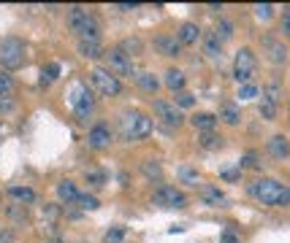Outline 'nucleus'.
<instances>
[{"instance_id":"nucleus-1","label":"nucleus","mask_w":290,"mask_h":243,"mask_svg":"<svg viewBox=\"0 0 290 243\" xmlns=\"http://www.w3.org/2000/svg\"><path fill=\"white\" fill-rule=\"evenodd\" d=\"M249 195L263 203V206H279V208H290V186L274 181V178H258L249 184Z\"/></svg>"},{"instance_id":"nucleus-2","label":"nucleus","mask_w":290,"mask_h":243,"mask_svg":"<svg viewBox=\"0 0 290 243\" xmlns=\"http://www.w3.org/2000/svg\"><path fill=\"white\" fill-rule=\"evenodd\" d=\"M68 98H70V108H74V114L79 116L82 122L87 119V116L92 114V108H95V98H92V89H90L84 81H76L74 87H70Z\"/></svg>"},{"instance_id":"nucleus-3","label":"nucleus","mask_w":290,"mask_h":243,"mask_svg":"<svg viewBox=\"0 0 290 243\" xmlns=\"http://www.w3.org/2000/svg\"><path fill=\"white\" fill-rule=\"evenodd\" d=\"M22 62H25V43L14 35L3 38L0 41V65L6 70H17Z\"/></svg>"},{"instance_id":"nucleus-4","label":"nucleus","mask_w":290,"mask_h":243,"mask_svg":"<svg viewBox=\"0 0 290 243\" xmlns=\"http://www.w3.org/2000/svg\"><path fill=\"white\" fill-rule=\"evenodd\" d=\"M90 78H92V84H95V89L100 92V95H106V98L120 95V92H122L120 78H117L114 73H108V70H103V68L90 70Z\"/></svg>"},{"instance_id":"nucleus-5","label":"nucleus","mask_w":290,"mask_h":243,"mask_svg":"<svg viewBox=\"0 0 290 243\" xmlns=\"http://www.w3.org/2000/svg\"><path fill=\"white\" fill-rule=\"evenodd\" d=\"M152 203H155V206H160V208H185L187 198H185V192L176 189V186H166V184H163V186L155 189Z\"/></svg>"},{"instance_id":"nucleus-6","label":"nucleus","mask_w":290,"mask_h":243,"mask_svg":"<svg viewBox=\"0 0 290 243\" xmlns=\"http://www.w3.org/2000/svg\"><path fill=\"white\" fill-rule=\"evenodd\" d=\"M255 73V54L252 49H239L236 52V62H233V78L239 84H247Z\"/></svg>"},{"instance_id":"nucleus-7","label":"nucleus","mask_w":290,"mask_h":243,"mask_svg":"<svg viewBox=\"0 0 290 243\" xmlns=\"http://www.w3.org/2000/svg\"><path fill=\"white\" fill-rule=\"evenodd\" d=\"M106 62H108V73H114L117 78L120 76H130L136 78V70H133V60L128 54H122L120 49H112L106 54Z\"/></svg>"},{"instance_id":"nucleus-8","label":"nucleus","mask_w":290,"mask_h":243,"mask_svg":"<svg viewBox=\"0 0 290 243\" xmlns=\"http://www.w3.org/2000/svg\"><path fill=\"white\" fill-rule=\"evenodd\" d=\"M155 114H158L166 124H171V127H179L182 119H185L182 111H179L174 103H168V100H155Z\"/></svg>"},{"instance_id":"nucleus-9","label":"nucleus","mask_w":290,"mask_h":243,"mask_svg":"<svg viewBox=\"0 0 290 243\" xmlns=\"http://www.w3.org/2000/svg\"><path fill=\"white\" fill-rule=\"evenodd\" d=\"M74 33H79V41H100V22H98V17L87 11V17L82 19V25L76 27Z\"/></svg>"},{"instance_id":"nucleus-10","label":"nucleus","mask_w":290,"mask_h":243,"mask_svg":"<svg viewBox=\"0 0 290 243\" xmlns=\"http://www.w3.org/2000/svg\"><path fill=\"white\" fill-rule=\"evenodd\" d=\"M87 143L92 149H98V152H103V149L112 146V130H108V124H95V127L90 130V135H87Z\"/></svg>"},{"instance_id":"nucleus-11","label":"nucleus","mask_w":290,"mask_h":243,"mask_svg":"<svg viewBox=\"0 0 290 243\" xmlns=\"http://www.w3.org/2000/svg\"><path fill=\"white\" fill-rule=\"evenodd\" d=\"M155 49H158L163 57H179V54H182V43H179L176 35H158L155 38Z\"/></svg>"},{"instance_id":"nucleus-12","label":"nucleus","mask_w":290,"mask_h":243,"mask_svg":"<svg viewBox=\"0 0 290 243\" xmlns=\"http://www.w3.org/2000/svg\"><path fill=\"white\" fill-rule=\"evenodd\" d=\"M263 49H266V54H269V60L274 62V65H282V62L287 60V49H285V43L277 41V38H271V35H266V38H263Z\"/></svg>"},{"instance_id":"nucleus-13","label":"nucleus","mask_w":290,"mask_h":243,"mask_svg":"<svg viewBox=\"0 0 290 243\" xmlns=\"http://www.w3.org/2000/svg\"><path fill=\"white\" fill-rule=\"evenodd\" d=\"M152 132V119L144 114H136V119H133V130H130V140H141L147 138Z\"/></svg>"},{"instance_id":"nucleus-14","label":"nucleus","mask_w":290,"mask_h":243,"mask_svg":"<svg viewBox=\"0 0 290 243\" xmlns=\"http://www.w3.org/2000/svg\"><path fill=\"white\" fill-rule=\"evenodd\" d=\"M266 149H269L271 157H277V160H285V157L290 154V140H287L285 135H274V138H269Z\"/></svg>"},{"instance_id":"nucleus-15","label":"nucleus","mask_w":290,"mask_h":243,"mask_svg":"<svg viewBox=\"0 0 290 243\" xmlns=\"http://www.w3.org/2000/svg\"><path fill=\"white\" fill-rule=\"evenodd\" d=\"M176 38H179V43H182V46H190V43H195L201 38V27L195 25V22H185V25L179 27Z\"/></svg>"},{"instance_id":"nucleus-16","label":"nucleus","mask_w":290,"mask_h":243,"mask_svg":"<svg viewBox=\"0 0 290 243\" xmlns=\"http://www.w3.org/2000/svg\"><path fill=\"white\" fill-rule=\"evenodd\" d=\"M198 195H201V200L206 203V206H220V203H225V195H223V189H220V186L203 184L201 189H198Z\"/></svg>"},{"instance_id":"nucleus-17","label":"nucleus","mask_w":290,"mask_h":243,"mask_svg":"<svg viewBox=\"0 0 290 243\" xmlns=\"http://www.w3.org/2000/svg\"><path fill=\"white\" fill-rule=\"evenodd\" d=\"M79 189H76V184L74 181H60L57 184V198L62 200V203H68V206H74L76 200H79Z\"/></svg>"},{"instance_id":"nucleus-18","label":"nucleus","mask_w":290,"mask_h":243,"mask_svg":"<svg viewBox=\"0 0 290 243\" xmlns=\"http://www.w3.org/2000/svg\"><path fill=\"white\" fill-rule=\"evenodd\" d=\"M190 122H193V127L201 130V132H214V127H217V116L214 114H195Z\"/></svg>"},{"instance_id":"nucleus-19","label":"nucleus","mask_w":290,"mask_h":243,"mask_svg":"<svg viewBox=\"0 0 290 243\" xmlns=\"http://www.w3.org/2000/svg\"><path fill=\"white\" fill-rule=\"evenodd\" d=\"M203 52H206V57H211V60L223 57V41L214 33H206V38H203Z\"/></svg>"},{"instance_id":"nucleus-20","label":"nucleus","mask_w":290,"mask_h":243,"mask_svg":"<svg viewBox=\"0 0 290 243\" xmlns=\"http://www.w3.org/2000/svg\"><path fill=\"white\" fill-rule=\"evenodd\" d=\"M217 119H223L225 124H231V127H233V124L241 122V114H239V108L233 106V103H223L220 106V116H217Z\"/></svg>"},{"instance_id":"nucleus-21","label":"nucleus","mask_w":290,"mask_h":243,"mask_svg":"<svg viewBox=\"0 0 290 243\" xmlns=\"http://www.w3.org/2000/svg\"><path fill=\"white\" fill-rule=\"evenodd\" d=\"M79 54L87 60H98L103 57V49H100V41H79Z\"/></svg>"},{"instance_id":"nucleus-22","label":"nucleus","mask_w":290,"mask_h":243,"mask_svg":"<svg viewBox=\"0 0 290 243\" xmlns=\"http://www.w3.org/2000/svg\"><path fill=\"white\" fill-rule=\"evenodd\" d=\"M136 84L144 92H158V87H160V81L155 78V73H150V70H144V73H136Z\"/></svg>"},{"instance_id":"nucleus-23","label":"nucleus","mask_w":290,"mask_h":243,"mask_svg":"<svg viewBox=\"0 0 290 243\" xmlns=\"http://www.w3.org/2000/svg\"><path fill=\"white\" fill-rule=\"evenodd\" d=\"M166 87L171 92H182L185 89V73H182V70H176V68L168 70V73H166Z\"/></svg>"},{"instance_id":"nucleus-24","label":"nucleus","mask_w":290,"mask_h":243,"mask_svg":"<svg viewBox=\"0 0 290 243\" xmlns=\"http://www.w3.org/2000/svg\"><path fill=\"white\" fill-rule=\"evenodd\" d=\"M9 195H11L14 200H19L22 206H25V203H33V200H35V192L30 189V186H11Z\"/></svg>"},{"instance_id":"nucleus-25","label":"nucleus","mask_w":290,"mask_h":243,"mask_svg":"<svg viewBox=\"0 0 290 243\" xmlns=\"http://www.w3.org/2000/svg\"><path fill=\"white\" fill-rule=\"evenodd\" d=\"M117 49L130 57V54H141V52H144V43H141V38H125V41L117 46Z\"/></svg>"},{"instance_id":"nucleus-26","label":"nucleus","mask_w":290,"mask_h":243,"mask_svg":"<svg viewBox=\"0 0 290 243\" xmlns=\"http://www.w3.org/2000/svg\"><path fill=\"white\" fill-rule=\"evenodd\" d=\"M57 76H60V65H57V62H49V65L41 70V87L54 84V81H57Z\"/></svg>"},{"instance_id":"nucleus-27","label":"nucleus","mask_w":290,"mask_h":243,"mask_svg":"<svg viewBox=\"0 0 290 243\" xmlns=\"http://www.w3.org/2000/svg\"><path fill=\"white\" fill-rule=\"evenodd\" d=\"M87 17V9H82V6H74V9H68V27L76 30L82 25V19Z\"/></svg>"},{"instance_id":"nucleus-28","label":"nucleus","mask_w":290,"mask_h":243,"mask_svg":"<svg viewBox=\"0 0 290 243\" xmlns=\"http://www.w3.org/2000/svg\"><path fill=\"white\" fill-rule=\"evenodd\" d=\"M198 143H201L203 149H220V146H223V138L217 135V132H201Z\"/></svg>"},{"instance_id":"nucleus-29","label":"nucleus","mask_w":290,"mask_h":243,"mask_svg":"<svg viewBox=\"0 0 290 243\" xmlns=\"http://www.w3.org/2000/svg\"><path fill=\"white\" fill-rule=\"evenodd\" d=\"M141 170L147 173V178H160V176H163V168H160V162H158V160H147V162H141Z\"/></svg>"},{"instance_id":"nucleus-30","label":"nucleus","mask_w":290,"mask_h":243,"mask_svg":"<svg viewBox=\"0 0 290 243\" xmlns=\"http://www.w3.org/2000/svg\"><path fill=\"white\" fill-rule=\"evenodd\" d=\"M214 35L220 38V41H228V38L233 35V25H231L228 19H223L220 25H217V30H214Z\"/></svg>"},{"instance_id":"nucleus-31","label":"nucleus","mask_w":290,"mask_h":243,"mask_svg":"<svg viewBox=\"0 0 290 243\" xmlns=\"http://www.w3.org/2000/svg\"><path fill=\"white\" fill-rule=\"evenodd\" d=\"M193 103H195V98L190 95V92H185V89L176 92V98H174V106H176V108H190Z\"/></svg>"},{"instance_id":"nucleus-32","label":"nucleus","mask_w":290,"mask_h":243,"mask_svg":"<svg viewBox=\"0 0 290 243\" xmlns=\"http://www.w3.org/2000/svg\"><path fill=\"white\" fill-rule=\"evenodd\" d=\"M261 114H263V119H274V116H277V103H271L269 98H263L261 100Z\"/></svg>"},{"instance_id":"nucleus-33","label":"nucleus","mask_w":290,"mask_h":243,"mask_svg":"<svg viewBox=\"0 0 290 243\" xmlns=\"http://www.w3.org/2000/svg\"><path fill=\"white\" fill-rule=\"evenodd\" d=\"M76 203H79V206H82L84 211H95V208L100 206L95 195H79V200H76Z\"/></svg>"},{"instance_id":"nucleus-34","label":"nucleus","mask_w":290,"mask_h":243,"mask_svg":"<svg viewBox=\"0 0 290 243\" xmlns=\"http://www.w3.org/2000/svg\"><path fill=\"white\" fill-rule=\"evenodd\" d=\"M239 98L241 100H249V98H258V87L252 81H247V84H241L239 87Z\"/></svg>"},{"instance_id":"nucleus-35","label":"nucleus","mask_w":290,"mask_h":243,"mask_svg":"<svg viewBox=\"0 0 290 243\" xmlns=\"http://www.w3.org/2000/svg\"><path fill=\"white\" fill-rule=\"evenodd\" d=\"M179 176H182V181H185V184H198V173H195L190 165L179 168Z\"/></svg>"},{"instance_id":"nucleus-36","label":"nucleus","mask_w":290,"mask_h":243,"mask_svg":"<svg viewBox=\"0 0 290 243\" xmlns=\"http://www.w3.org/2000/svg\"><path fill=\"white\" fill-rule=\"evenodd\" d=\"M255 14H258V19H271L274 17V6L271 3H261V6H255Z\"/></svg>"},{"instance_id":"nucleus-37","label":"nucleus","mask_w":290,"mask_h":243,"mask_svg":"<svg viewBox=\"0 0 290 243\" xmlns=\"http://www.w3.org/2000/svg\"><path fill=\"white\" fill-rule=\"evenodd\" d=\"M87 181L92 186H103L106 184V173H100V170H87Z\"/></svg>"},{"instance_id":"nucleus-38","label":"nucleus","mask_w":290,"mask_h":243,"mask_svg":"<svg viewBox=\"0 0 290 243\" xmlns=\"http://www.w3.org/2000/svg\"><path fill=\"white\" fill-rule=\"evenodd\" d=\"M125 238V227H114V230L106 232V243H122Z\"/></svg>"},{"instance_id":"nucleus-39","label":"nucleus","mask_w":290,"mask_h":243,"mask_svg":"<svg viewBox=\"0 0 290 243\" xmlns=\"http://www.w3.org/2000/svg\"><path fill=\"white\" fill-rule=\"evenodd\" d=\"M133 119H136V114H125V116H122V135H125V140H130Z\"/></svg>"},{"instance_id":"nucleus-40","label":"nucleus","mask_w":290,"mask_h":243,"mask_svg":"<svg viewBox=\"0 0 290 243\" xmlns=\"http://www.w3.org/2000/svg\"><path fill=\"white\" fill-rule=\"evenodd\" d=\"M11 89H14V81H11V76L0 73V98H6V95H9Z\"/></svg>"},{"instance_id":"nucleus-41","label":"nucleus","mask_w":290,"mask_h":243,"mask_svg":"<svg viewBox=\"0 0 290 243\" xmlns=\"http://www.w3.org/2000/svg\"><path fill=\"white\" fill-rule=\"evenodd\" d=\"M239 168H261V165H258L255 154H244V157L239 160Z\"/></svg>"},{"instance_id":"nucleus-42","label":"nucleus","mask_w":290,"mask_h":243,"mask_svg":"<svg viewBox=\"0 0 290 243\" xmlns=\"http://www.w3.org/2000/svg\"><path fill=\"white\" fill-rule=\"evenodd\" d=\"M239 176H241V168H239V170H223V178H225V181H239Z\"/></svg>"},{"instance_id":"nucleus-43","label":"nucleus","mask_w":290,"mask_h":243,"mask_svg":"<svg viewBox=\"0 0 290 243\" xmlns=\"http://www.w3.org/2000/svg\"><path fill=\"white\" fill-rule=\"evenodd\" d=\"M220 240H223V243H239V238H236V235H233L231 230H225V232L220 235Z\"/></svg>"},{"instance_id":"nucleus-44","label":"nucleus","mask_w":290,"mask_h":243,"mask_svg":"<svg viewBox=\"0 0 290 243\" xmlns=\"http://www.w3.org/2000/svg\"><path fill=\"white\" fill-rule=\"evenodd\" d=\"M0 243H14V232H11V230L0 232Z\"/></svg>"},{"instance_id":"nucleus-45","label":"nucleus","mask_w":290,"mask_h":243,"mask_svg":"<svg viewBox=\"0 0 290 243\" xmlns=\"http://www.w3.org/2000/svg\"><path fill=\"white\" fill-rule=\"evenodd\" d=\"M44 216H52V219H54V216H57V208H54V206H46V208H44Z\"/></svg>"},{"instance_id":"nucleus-46","label":"nucleus","mask_w":290,"mask_h":243,"mask_svg":"<svg viewBox=\"0 0 290 243\" xmlns=\"http://www.w3.org/2000/svg\"><path fill=\"white\" fill-rule=\"evenodd\" d=\"M9 108H11V100L3 98V100H0V111H9Z\"/></svg>"},{"instance_id":"nucleus-47","label":"nucleus","mask_w":290,"mask_h":243,"mask_svg":"<svg viewBox=\"0 0 290 243\" xmlns=\"http://www.w3.org/2000/svg\"><path fill=\"white\" fill-rule=\"evenodd\" d=\"M117 9H120V11H133V9H136V6H130V3H120V6H117Z\"/></svg>"},{"instance_id":"nucleus-48","label":"nucleus","mask_w":290,"mask_h":243,"mask_svg":"<svg viewBox=\"0 0 290 243\" xmlns=\"http://www.w3.org/2000/svg\"><path fill=\"white\" fill-rule=\"evenodd\" d=\"M46 243H60V238H49V240H46Z\"/></svg>"}]
</instances>
